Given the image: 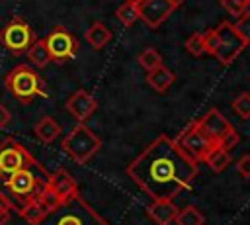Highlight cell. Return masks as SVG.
I'll list each match as a JSON object with an SVG mask.
<instances>
[{
  "label": "cell",
  "instance_id": "obj_1",
  "mask_svg": "<svg viewBox=\"0 0 250 225\" xmlns=\"http://www.w3.org/2000/svg\"><path fill=\"white\" fill-rule=\"evenodd\" d=\"M129 178L152 200H174L197 176V162L160 133L127 166Z\"/></svg>",
  "mask_w": 250,
  "mask_h": 225
},
{
  "label": "cell",
  "instance_id": "obj_2",
  "mask_svg": "<svg viewBox=\"0 0 250 225\" xmlns=\"http://www.w3.org/2000/svg\"><path fill=\"white\" fill-rule=\"evenodd\" d=\"M47 178H49V172L39 162L31 166H23L2 180V186H4L2 192L10 198L16 209V202L25 203L31 200H41L47 192Z\"/></svg>",
  "mask_w": 250,
  "mask_h": 225
},
{
  "label": "cell",
  "instance_id": "obj_3",
  "mask_svg": "<svg viewBox=\"0 0 250 225\" xmlns=\"http://www.w3.org/2000/svg\"><path fill=\"white\" fill-rule=\"evenodd\" d=\"M33 225H109L80 194L64 200L51 211H47Z\"/></svg>",
  "mask_w": 250,
  "mask_h": 225
},
{
  "label": "cell",
  "instance_id": "obj_4",
  "mask_svg": "<svg viewBox=\"0 0 250 225\" xmlns=\"http://www.w3.org/2000/svg\"><path fill=\"white\" fill-rule=\"evenodd\" d=\"M4 86L20 104H31L35 98L47 96L45 80L29 65H16L4 76Z\"/></svg>",
  "mask_w": 250,
  "mask_h": 225
},
{
  "label": "cell",
  "instance_id": "obj_5",
  "mask_svg": "<svg viewBox=\"0 0 250 225\" xmlns=\"http://www.w3.org/2000/svg\"><path fill=\"white\" fill-rule=\"evenodd\" d=\"M61 149L76 164H86L102 149V139L84 121H78L70 129V133L61 141Z\"/></svg>",
  "mask_w": 250,
  "mask_h": 225
},
{
  "label": "cell",
  "instance_id": "obj_6",
  "mask_svg": "<svg viewBox=\"0 0 250 225\" xmlns=\"http://www.w3.org/2000/svg\"><path fill=\"white\" fill-rule=\"evenodd\" d=\"M37 39L35 31L31 29V25L20 18L14 16L2 29H0V43L6 51H10L12 55H23L29 45Z\"/></svg>",
  "mask_w": 250,
  "mask_h": 225
},
{
  "label": "cell",
  "instance_id": "obj_7",
  "mask_svg": "<svg viewBox=\"0 0 250 225\" xmlns=\"http://www.w3.org/2000/svg\"><path fill=\"white\" fill-rule=\"evenodd\" d=\"M31 164H37V160L14 137H8L0 143V178L2 180L8 178L10 174H14L16 170H20L23 166H31Z\"/></svg>",
  "mask_w": 250,
  "mask_h": 225
},
{
  "label": "cell",
  "instance_id": "obj_8",
  "mask_svg": "<svg viewBox=\"0 0 250 225\" xmlns=\"http://www.w3.org/2000/svg\"><path fill=\"white\" fill-rule=\"evenodd\" d=\"M174 141H176V145H178L189 158H193L195 162L205 160L207 153L215 147V141H211V139L201 131V127L197 125V121H191Z\"/></svg>",
  "mask_w": 250,
  "mask_h": 225
},
{
  "label": "cell",
  "instance_id": "obj_9",
  "mask_svg": "<svg viewBox=\"0 0 250 225\" xmlns=\"http://www.w3.org/2000/svg\"><path fill=\"white\" fill-rule=\"evenodd\" d=\"M74 194H78V184L76 180L64 170V168H59L55 172H49V178H47V192L45 196L41 198L51 209L57 207L59 203H62L64 200L72 198Z\"/></svg>",
  "mask_w": 250,
  "mask_h": 225
},
{
  "label": "cell",
  "instance_id": "obj_10",
  "mask_svg": "<svg viewBox=\"0 0 250 225\" xmlns=\"http://www.w3.org/2000/svg\"><path fill=\"white\" fill-rule=\"evenodd\" d=\"M217 37H219V47L215 51V59L221 65H230L246 47V43L242 41V37L236 33L234 25L230 22H221L219 27H215Z\"/></svg>",
  "mask_w": 250,
  "mask_h": 225
},
{
  "label": "cell",
  "instance_id": "obj_11",
  "mask_svg": "<svg viewBox=\"0 0 250 225\" xmlns=\"http://www.w3.org/2000/svg\"><path fill=\"white\" fill-rule=\"evenodd\" d=\"M45 45L51 53V61H55V63H66V61L74 59L78 53L76 37L61 25H55L49 31V35L45 37Z\"/></svg>",
  "mask_w": 250,
  "mask_h": 225
},
{
  "label": "cell",
  "instance_id": "obj_12",
  "mask_svg": "<svg viewBox=\"0 0 250 225\" xmlns=\"http://www.w3.org/2000/svg\"><path fill=\"white\" fill-rule=\"evenodd\" d=\"M178 8L174 0H143L139 4V18L152 29H156Z\"/></svg>",
  "mask_w": 250,
  "mask_h": 225
},
{
  "label": "cell",
  "instance_id": "obj_13",
  "mask_svg": "<svg viewBox=\"0 0 250 225\" xmlns=\"http://www.w3.org/2000/svg\"><path fill=\"white\" fill-rule=\"evenodd\" d=\"M64 108H66V112H68L76 121H86V119L96 112L98 102H96V98H94L90 92H86V90H76V92H72V94L68 96Z\"/></svg>",
  "mask_w": 250,
  "mask_h": 225
},
{
  "label": "cell",
  "instance_id": "obj_14",
  "mask_svg": "<svg viewBox=\"0 0 250 225\" xmlns=\"http://www.w3.org/2000/svg\"><path fill=\"white\" fill-rule=\"evenodd\" d=\"M197 125L201 127V131H203L211 141H215V145H217V141L232 127V125L229 123V119H227L217 108H211V110L197 121Z\"/></svg>",
  "mask_w": 250,
  "mask_h": 225
},
{
  "label": "cell",
  "instance_id": "obj_15",
  "mask_svg": "<svg viewBox=\"0 0 250 225\" xmlns=\"http://www.w3.org/2000/svg\"><path fill=\"white\" fill-rule=\"evenodd\" d=\"M146 213L156 225H172L178 215V207L176 203H172V200H154V203L148 205Z\"/></svg>",
  "mask_w": 250,
  "mask_h": 225
},
{
  "label": "cell",
  "instance_id": "obj_16",
  "mask_svg": "<svg viewBox=\"0 0 250 225\" xmlns=\"http://www.w3.org/2000/svg\"><path fill=\"white\" fill-rule=\"evenodd\" d=\"M33 133L41 143H53L55 139H59L61 135V125L55 117L51 115H43L35 125H33Z\"/></svg>",
  "mask_w": 250,
  "mask_h": 225
},
{
  "label": "cell",
  "instance_id": "obj_17",
  "mask_svg": "<svg viewBox=\"0 0 250 225\" xmlns=\"http://www.w3.org/2000/svg\"><path fill=\"white\" fill-rule=\"evenodd\" d=\"M86 41H88V45L92 47V49H104L109 41H111V31H109V27L105 25V23H102V22H94L88 29H86Z\"/></svg>",
  "mask_w": 250,
  "mask_h": 225
},
{
  "label": "cell",
  "instance_id": "obj_18",
  "mask_svg": "<svg viewBox=\"0 0 250 225\" xmlns=\"http://www.w3.org/2000/svg\"><path fill=\"white\" fill-rule=\"evenodd\" d=\"M176 76L170 68H166L164 65L156 67L154 70H148V76H146V82L156 90V92H166L172 84H174Z\"/></svg>",
  "mask_w": 250,
  "mask_h": 225
},
{
  "label": "cell",
  "instance_id": "obj_19",
  "mask_svg": "<svg viewBox=\"0 0 250 225\" xmlns=\"http://www.w3.org/2000/svg\"><path fill=\"white\" fill-rule=\"evenodd\" d=\"M47 211H51V207L43 202V200H31V202H25L21 203V207H18V213L21 219L27 221V225H33L37 223Z\"/></svg>",
  "mask_w": 250,
  "mask_h": 225
},
{
  "label": "cell",
  "instance_id": "obj_20",
  "mask_svg": "<svg viewBox=\"0 0 250 225\" xmlns=\"http://www.w3.org/2000/svg\"><path fill=\"white\" fill-rule=\"evenodd\" d=\"M25 55H27V59L31 61V65L35 68H45L51 63V53L45 45V39H35L29 45V49L25 51Z\"/></svg>",
  "mask_w": 250,
  "mask_h": 225
},
{
  "label": "cell",
  "instance_id": "obj_21",
  "mask_svg": "<svg viewBox=\"0 0 250 225\" xmlns=\"http://www.w3.org/2000/svg\"><path fill=\"white\" fill-rule=\"evenodd\" d=\"M203 162H207V166L213 170V172H223L229 164H230V155H229V151H225V149H221V147H213L209 153H207V157H205V160Z\"/></svg>",
  "mask_w": 250,
  "mask_h": 225
},
{
  "label": "cell",
  "instance_id": "obj_22",
  "mask_svg": "<svg viewBox=\"0 0 250 225\" xmlns=\"http://www.w3.org/2000/svg\"><path fill=\"white\" fill-rule=\"evenodd\" d=\"M174 221L178 225H203L205 217L195 205H186L184 209H178V215Z\"/></svg>",
  "mask_w": 250,
  "mask_h": 225
},
{
  "label": "cell",
  "instance_id": "obj_23",
  "mask_svg": "<svg viewBox=\"0 0 250 225\" xmlns=\"http://www.w3.org/2000/svg\"><path fill=\"white\" fill-rule=\"evenodd\" d=\"M115 18L123 23V25H133L139 20V4L125 0L117 10H115Z\"/></svg>",
  "mask_w": 250,
  "mask_h": 225
},
{
  "label": "cell",
  "instance_id": "obj_24",
  "mask_svg": "<svg viewBox=\"0 0 250 225\" xmlns=\"http://www.w3.org/2000/svg\"><path fill=\"white\" fill-rule=\"evenodd\" d=\"M139 65L148 72V70H154L156 67H160V65H162V57H160V53H158L156 49L146 47V49L139 55Z\"/></svg>",
  "mask_w": 250,
  "mask_h": 225
},
{
  "label": "cell",
  "instance_id": "obj_25",
  "mask_svg": "<svg viewBox=\"0 0 250 225\" xmlns=\"http://www.w3.org/2000/svg\"><path fill=\"white\" fill-rule=\"evenodd\" d=\"M232 25H234L236 33L242 37V41H244L246 45H250V10H248V8L238 16L236 23H232Z\"/></svg>",
  "mask_w": 250,
  "mask_h": 225
},
{
  "label": "cell",
  "instance_id": "obj_26",
  "mask_svg": "<svg viewBox=\"0 0 250 225\" xmlns=\"http://www.w3.org/2000/svg\"><path fill=\"white\" fill-rule=\"evenodd\" d=\"M186 49L188 53H191L193 57H201L205 53V47H203V33L195 31L191 33L188 39H186Z\"/></svg>",
  "mask_w": 250,
  "mask_h": 225
},
{
  "label": "cell",
  "instance_id": "obj_27",
  "mask_svg": "<svg viewBox=\"0 0 250 225\" xmlns=\"http://www.w3.org/2000/svg\"><path fill=\"white\" fill-rule=\"evenodd\" d=\"M232 110L242 117V119H248L250 117V94L248 92H242L240 96H236L232 100Z\"/></svg>",
  "mask_w": 250,
  "mask_h": 225
},
{
  "label": "cell",
  "instance_id": "obj_28",
  "mask_svg": "<svg viewBox=\"0 0 250 225\" xmlns=\"http://www.w3.org/2000/svg\"><path fill=\"white\" fill-rule=\"evenodd\" d=\"M238 141H240V135L236 133V129L234 127H230L219 141H217V147H221V149H225V151H229L230 153V149H234L236 145H238Z\"/></svg>",
  "mask_w": 250,
  "mask_h": 225
},
{
  "label": "cell",
  "instance_id": "obj_29",
  "mask_svg": "<svg viewBox=\"0 0 250 225\" xmlns=\"http://www.w3.org/2000/svg\"><path fill=\"white\" fill-rule=\"evenodd\" d=\"M203 47H205V53L215 55V51L219 47V37H217V31L215 29H209V31L203 33Z\"/></svg>",
  "mask_w": 250,
  "mask_h": 225
},
{
  "label": "cell",
  "instance_id": "obj_30",
  "mask_svg": "<svg viewBox=\"0 0 250 225\" xmlns=\"http://www.w3.org/2000/svg\"><path fill=\"white\" fill-rule=\"evenodd\" d=\"M14 209V203L10 202V198L0 190V225H4L10 219V211Z\"/></svg>",
  "mask_w": 250,
  "mask_h": 225
},
{
  "label": "cell",
  "instance_id": "obj_31",
  "mask_svg": "<svg viewBox=\"0 0 250 225\" xmlns=\"http://www.w3.org/2000/svg\"><path fill=\"white\" fill-rule=\"evenodd\" d=\"M221 6H223L229 14H234V16H240V14L246 10V6H242V4L236 2V0H221Z\"/></svg>",
  "mask_w": 250,
  "mask_h": 225
},
{
  "label": "cell",
  "instance_id": "obj_32",
  "mask_svg": "<svg viewBox=\"0 0 250 225\" xmlns=\"http://www.w3.org/2000/svg\"><path fill=\"white\" fill-rule=\"evenodd\" d=\"M236 170L240 172L242 178H250V155H242L236 162Z\"/></svg>",
  "mask_w": 250,
  "mask_h": 225
},
{
  "label": "cell",
  "instance_id": "obj_33",
  "mask_svg": "<svg viewBox=\"0 0 250 225\" xmlns=\"http://www.w3.org/2000/svg\"><path fill=\"white\" fill-rule=\"evenodd\" d=\"M10 121H12L10 110H8L4 104H0V129H6V127L10 125Z\"/></svg>",
  "mask_w": 250,
  "mask_h": 225
},
{
  "label": "cell",
  "instance_id": "obj_34",
  "mask_svg": "<svg viewBox=\"0 0 250 225\" xmlns=\"http://www.w3.org/2000/svg\"><path fill=\"white\" fill-rule=\"evenodd\" d=\"M236 2H240V4H242V6H246V8L250 6V0H236Z\"/></svg>",
  "mask_w": 250,
  "mask_h": 225
},
{
  "label": "cell",
  "instance_id": "obj_35",
  "mask_svg": "<svg viewBox=\"0 0 250 225\" xmlns=\"http://www.w3.org/2000/svg\"><path fill=\"white\" fill-rule=\"evenodd\" d=\"M131 2H135V4H141V2H143V0H131Z\"/></svg>",
  "mask_w": 250,
  "mask_h": 225
},
{
  "label": "cell",
  "instance_id": "obj_36",
  "mask_svg": "<svg viewBox=\"0 0 250 225\" xmlns=\"http://www.w3.org/2000/svg\"><path fill=\"white\" fill-rule=\"evenodd\" d=\"M174 2H176V4H182V2H184V0H174Z\"/></svg>",
  "mask_w": 250,
  "mask_h": 225
}]
</instances>
